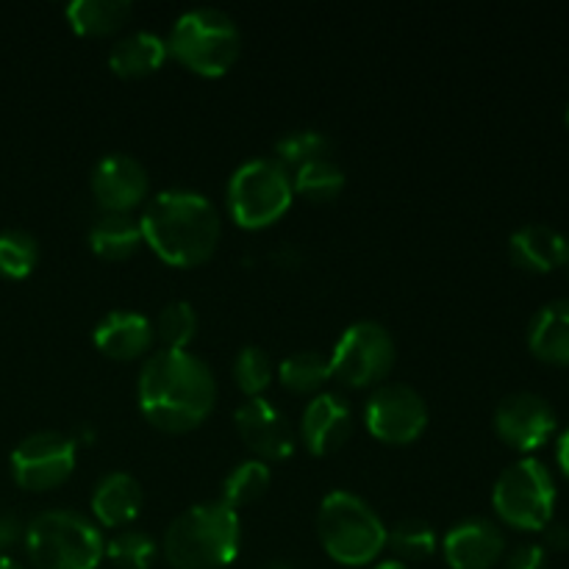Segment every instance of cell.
I'll return each instance as SVG.
<instances>
[{
	"mask_svg": "<svg viewBox=\"0 0 569 569\" xmlns=\"http://www.w3.org/2000/svg\"><path fill=\"white\" fill-rule=\"evenodd\" d=\"M142 415L156 428L183 433L211 415L217 400V378L209 361L192 350L159 348L142 365L137 383Z\"/></svg>",
	"mask_w": 569,
	"mask_h": 569,
	"instance_id": "obj_1",
	"label": "cell"
},
{
	"mask_svg": "<svg viewBox=\"0 0 569 569\" xmlns=\"http://www.w3.org/2000/svg\"><path fill=\"white\" fill-rule=\"evenodd\" d=\"M139 222L144 242L172 267H194L206 261L217 250L222 233L217 206L203 192L183 187L156 192Z\"/></svg>",
	"mask_w": 569,
	"mask_h": 569,
	"instance_id": "obj_2",
	"label": "cell"
},
{
	"mask_svg": "<svg viewBox=\"0 0 569 569\" xmlns=\"http://www.w3.org/2000/svg\"><path fill=\"white\" fill-rule=\"evenodd\" d=\"M242 545L239 515L222 500H203L183 509L167 526L161 553L172 569H226Z\"/></svg>",
	"mask_w": 569,
	"mask_h": 569,
	"instance_id": "obj_3",
	"label": "cell"
},
{
	"mask_svg": "<svg viewBox=\"0 0 569 569\" xmlns=\"http://www.w3.org/2000/svg\"><path fill=\"white\" fill-rule=\"evenodd\" d=\"M317 533L333 561L345 567H365L387 548L389 528L361 495L337 489L322 498Z\"/></svg>",
	"mask_w": 569,
	"mask_h": 569,
	"instance_id": "obj_4",
	"label": "cell"
},
{
	"mask_svg": "<svg viewBox=\"0 0 569 569\" xmlns=\"http://www.w3.org/2000/svg\"><path fill=\"white\" fill-rule=\"evenodd\" d=\"M26 550L37 569H98L106 539L92 517L76 509H48L28 522Z\"/></svg>",
	"mask_w": 569,
	"mask_h": 569,
	"instance_id": "obj_5",
	"label": "cell"
},
{
	"mask_svg": "<svg viewBox=\"0 0 569 569\" xmlns=\"http://www.w3.org/2000/svg\"><path fill=\"white\" fill-rule=\"evenodd\" d=\"M167 50L198 76L217 78L239 59L242 31L220 6H192L172 22Z\"/></svg>",
	"mask_w": 569,
	"mask_h": 569,
	"instance_id": "obj_6",
	"label": "cell"
},
{
	"mask_svg": "<svg viewBox=\"0 0 569 569\" xmlns=\"http://www.w3.org/2000/svg\"><path fill=\"white\" fill-rule=\"evenodd\" d=\"M292 172L276 156H253L231 172L226 200L233 222L242 228H267L292 206Z\"/></svg>",
	"mask_w": 569,
	"mask_h": 569,
	"instance_id": "obj_7",
	"label": "cell"
},
{
	"mask_svg": "<svg viewBox=\"0 0 569 569\" xmlns=\"http://www.w3.org/2000/svg\"><path fill=\"white\" fill-rule=\"evenodd\" d=\"M492 506L506 526L517 531H542L553 522L556 478L539 459L515 461L498 476Z\"/></svg>",
	"mask_w": 569,
	"mask_h": 569,
	"instance_id": "obj_8",
	"label": "cell"
},
{
	"mask_svg": "<svg viewBox=\"0 0 569 569\" xmlns=\"http://www.w3.org/2000/svg\"><path fill=\"white\" fill-rule=\"evenodd\" d=\"M395 356L398 348L387 326L378 320H356L345 328L328 356L331 378H339L345 387H372L389 376Z\"/></svg>",
	"mask_w": 569,
	"mask_h": 569,
	"instance_id": "obj_9",
	"label": "cell"
},
{
	"mask_svg": "<svg viewBox=\"0 0 569 569\" xmlns=\"http://www.w3.org/2000/svg\"><path fill=\"white\" fill-rule=\"evenodd\" d=\"M365 426L376 439L389 445H409L428 426V403L411 383H378L365 403Z\"/></svg>",
	"mask_w": 569,
	"mask_h": 569,
	"instance_id": "obj_10",
	"label": "cell"
},
{
	"mask_svg": "<svg viewBox=\"0 0 569 569\" xmlns=\"http://www.w3.org/2000/svg\"><path fill=\"white\" fill-rule=\"evenodd\" d=\"M78 442L70 433L61 431H37L28 433L14 450H11V476L22 489L31 492H44L67 478L76 470Z\"/></svg>",
	"mask_w": 569,
	"mask_h": 569,
	"instance_id": "obj_11",
	"label": "cell"
},
{
	"mask_svg": "<svg viewBox=\"0 0 569 569\" xmlns=\"http://www.w3.org/2000/svg\"><path fill=\"white\" fill-rule=\"evenodd\" d=\"M559 428L556 409L537 392H515L506 395L495 409V431L509 448L531 453L542 445L550 442V437Z\"/></svg>",
	"mask_w": 569,
	"mask_h": 569,
	"instance_id": "obj_12",
	"label": "cell"
},
{
	"mask_svg": "<svg viewBox=\"0 0 569 569\" xmlns=\"http://www.w3.org/2000/svg\"><path fill=\"white\" fill-rule=\"evenodd\" d=\"M233 422L250 453L261 461H283L295 453V428L289 417L267 398H244L233 411Z\"/></svg>",
	"mask_w": 569,
	"mask_h": 569,
	"instance_id": "obj_13",
	"label": "cell"
},
{
	"mask_svg": "<svg viewBox=\"0 0 569 569\" xmlns=\"http://www.w3.org/2000/svg\"><path fill=\"white\" fill-rule=\"evenodd\" d=\"M89 187H92L94 200L103 211H126V214H131L137 206L148 200V167L131 153H106L92 167Z\"/></svg>",
	"mask_w": 569,
	"mask_h": 569,
	"instance_id": "obj_14",
	"label": "cell"
},
{
	"mask_svg": "<svg viewBox=\"0 0 569 569\" xmlns=\"http://www.w3.org/2000/svg\"><path fill=\"white\" fill-rule=\"evenodd\" d=\"M442 553L453 569H492L506 556V537L489 517H467L442 539Z\"/></svg>",
	"mask_w": 569,
	"mask_h": 569,
	"instance_id": "obj_15",
	"label": "cell"
},
{
	"mask_svg": "<svg viewBox=\"0 0 569 569\" xmlns=\"http://www.w3.org/2000/svg\"><path fill=\"white\" fill-rule=\"evenodd\" d=\"M353 433V409L339 392H317L300 415V439L315 456L337 453Z\"/></svg>",
	"mask_w": 569,
	"mask_h": 569,
	"instance_id": "obj_16",
	"label": "cell"
},
{
	"mask_svg": "<svg viewBox=\"0 0 569 569\" xmlns=\"http://www.w3.org/2000/svg\"><path fill=\"white\" fill-rule=\"evenodd\" d=\"M509 256L520 270L545 276L569 264V237L545 222H528L511 233Z\"/></svg>",
	"mask_w": 569,
	"mask_h": 569,
	"instance_id": "obj_17",
	"label": "cell"
},
{
	"mask_svg": "<svg viewBox=\"0 0 569 569\" xmlns=\"http://www.w3.org/2000/svg\"><path fill=\"white\" fill-rule=\"evenodd\" d=\"M94 345L100 353L111 359L131 361L137 356H144L153 345V322L133 309H114L94 326Z\"/></svg>",
	"mask_w": 569,
	"mask_h": 569,
	"instance_id": "obj_18",
	"label": "cell"
},
{
	"mask_svg": "<svg viewBox=\"0 0 569 569\" xmlns=\"http://www.w3.org/2000/svg\"><path fill=\"white\" fill-rule=\"evenodd\" d=\"M144 506V489L131 472H106L92 492V515L100 528H128Z\"/></svg>",
	"mask_w": 569,
	"mask_h": 569,
	"instance_id": "obj_19",
	"label": "cell"
},
{
	"mask_svg": "<svg viewBox=\"0 0 569 569\" xmlns=\"http://www.w3.org/2000/svg\"><path fill=\"white\" fill-rule=\"evenodd\" d=\"M528 348L545 365L569 367V300H553L531 317Z\"/></svg>",
	"mask_w": 569,
	"mask_h": 569,
	"instance_id": "obj_20",
	"label": "cell"
},
{
	"mask_svg": "<svg viewBox=\"0 0 569 569\" xmlns=\"http://www.w3.org/2000/svg\"><path fill=\"white\" fill-rule=\"evenodd\" d=\"M167 56H170V50H167V39L161 33L137 28V31H128L126 37L111 44L109 67L122 78H139L159 70Z\"/></svg>",
	"mask_w": 569,
	"mask_h": 569,
	"instance_id": "obj_21",
	"label": "cell"
},
{
	"mask_svg": "<svg viewBox=\"0 0 569 569\" xmlns=\"http://www.w3.org/2000/svg\"><path fill=\"white\" fill-rule=\"evenodd\" d=\"M142 242V222H139V217L126 214V211H100L92 226H89V248L100 259H128V256L137 253Z\"/></svg>",
	"mask_w": 569,
	"mask_h": 569,
	"instance_id": "obj_22",
	"label": "cell"
},
{
	"mask_svg": "<svg viewBox=\"0 0 569 569\" xmlns=\"http://www.w3.org/2000/svg\"><path fill=\"white\" fill-rule=\"evenodd\" d=\"M133 14L131 0H72L67 20L83 37H103L126 26Z\"/></svg>",
	"mask_w": 569,
	"mask_h": 569,
	"instance_id": "obj_23",
	"label": "cell"
},
{
	"mask_svg": "<svg viewBox=\"0 0 569 569\" xmlns=\"http://www.w3.org/2000/svg\"><path fill=\"white\" fill-rule=\"evenodd\" d=\"M292 187L295 194H300V198L326 203V200H333L345 189V170L333 159L322 156V159L295 167Z\"/></svg>",
	"mask_w": 569,
	"mask_h": 569,
	"instance_id": "obj_24",
	"label": "cell"
},
{
	"mask_svg": "<svg viewBox=\"0 0 569 569\" xmlns=\"http://www.w3.org/2000/svg\"><path fill=\"white\" fill-rule=\"evenodd\" d=\"M331 378V361L320 350H298L278 365V381L295 395H311Z\"/></svg>",
	"mask_w": 569,
	"mask_h": 569,
	"instance_id": "obj_25",
	"label": "cell"
},
{
	"mask_svg": "<svg viewBox=\"0 0 569 569\" xmlns=\"http://www.w3.org/2000/svg\"><path fill=\"white\" fill-rule=\"evenodd\" d=\"M270 481H272V470L267 461L244 459L239 461V465L228 472L226 481H222L220 500L237 511L239 506H248L253 503V500H259L261 495L270 489Z\"/></svg>",
	"mask_w": 569,
	"mask_h": 569,
	"instance_id": "obj_26",
	"label": "cell"
},
{
	"mask_svg": "<svg viewBox=\"0 0 569 569\" xmlns=\"http://www.w3.org/2000/svg\"><path fill=\"white\" fill-rule=\"evenodd\" d=\"M387 545L398 556V561L409 565V561L431 559L437 553L439 539L431 522H426L422 517H403V520L389 528Z\"/></svg>",
	"mask_w": 569,
	"mask_h": 569,
	"instance_id": "obj_27",
	"label": "cell"
},
{
	"mask_svg": "<svg viewBox=\"0 0 569 569\" xmlns=\"http://www.w3.org/2000/svg\"><path fill=\"white\" fill-rule=\"evenodd\" d=\"M153 333L161 342V348L189 350V342L198 333V311H194L189 300H170L156 315Z\"/></svg>",
	"mask_w": 569,
	"mask_h": 569,
	"instance_id": "obj_28",
	"label": "cell"
},
{
	"mask_svg": "<svg viewBox=\"0 0 569 569\" xmlns=\"http://www.w3.org/2000/svg\"><path fill=\"white\" fill-rule=\"evenodd\" d=\"M159 545L148 531L139 528H120L114 537L106 542V559L117 569H148L156 561Z\"/></svg>",
	"mask_w": 569,
	"mask_h": 569,
	"instance_id": "obj_29",
	"label": "cell"
},
{
	"mask_svg": "<svg viewBox=\"0 0 569 569\" xmlns=\"http://www.w3.org/2000/svg\"><path fill=\"white\" fill-rule=\"evenodd\" d=\"M39 261V242L33 233L22 231V228H6L0 231V276L3 278H20L31 276V270Z\"/></svg>",
	"mask_w": 569,
	"mask_h": 569,
	"instance_id": "obj_30",
	"label": "cell"
},
{
	"mask_svg": "<svg viewBox=\"0 0 569 569\" xmlns=\"http://www.w3.org/2000/svg\"><path fill=\"white\" fill-rule=\"evenodd\" d=\"M276 367H272L270 353L259 345H244L233 359V381L242 389L244 398H259L270 387Z\"/></svg>",
	"mask_w": 569,
	"mask_h": 569,
	"instance_id": "obj_31",
	"label": "cell"
},
{
	"mask_svg": "<svg viewBox=\"0 0 569 569\" xmlns=\"http://www.w3.org/2000/svg\"><path fill=\"white\" fill-rule=\"evenodd\" d=\"M328 150H331L328 133L317 131V128H295V131L278 137L276 159L287 167H300L306 161L322 159V156H328Z\"/></svg>",
	"mask_w": 569,
	"mask_h": 569,
	"instance_id": "obj_32",
	"label": "cell"
},
{
	"mask_svg": "<svg viewBox=\"0 0 569 569\" xmlns=\"http://www.w3.org/2000/svg\"><path fill=\"white\" fill-rule=\"evenodd\" d=\"M503 569H548V550L537 542H522L506 556Z\"/></svg>",
	"mask_w": 569,
	"mask_h": 569,
	"instance_id": "obj_33",
	"label": "cell"
},
{
	"mask_svg": "<svg viewBox=\"0 0 569 569\" xmlns=\"http://www.w3.org/2000/svg\"><path fill=\"white\" fill-rule=\"evenodd\" d=\"M542 548L545 550H567L569 548V528L559 526V522H550L548 528H542Z\"/></svg>",
	"mask_w": 569,
	"mask_h": 569,
	"instance_id": "obj_34",
	"label": "cell"
},
{
	"mask_svg": "<svg viewBox=\"0 0 569 569\" xmlns=\"http://www.w3.org/2000/svg\"><path fill=\"white\" fill-rule=\"evenodd\" d=\"M556 461H559L561 472H565L567 481H569V428L565 433H561L559 445H556Z\"/></svg>",
	"mask_w": 569,
	"mask_h": 569,
	"instance_id": "obj_35",
	"label": "cell"
},
{
	"mask_svg": "<svg viewBox=\"0 0 569 569\" xmlns=\"http://www.w3.org/2000/svg\"><path fill=\"white\" fill-rule=\"evenodd\" d=\"M376 569H411V567L406 565V561H398V559H387V561H381V565H378Z\"/></svg>",
	"mask_w": 569,
	"mask_h": 569,
	"instance_id": "obj_36",
	"label": "cell"
},
{
	"mask_svg": "<svg viewBox=\"0 0 569 569\" xmlns=\"http://www.w3.org/2000/svg\"><path fill=\"white\" fill-rule=\"evenodd\" d=\"M0 569H22L20 565H17L14 559H9V556L0 553Z\"/></svg>",
	"mask_w": 569,
	"mask_h": 569,
	"instance_id": "obj_37",
	"label": "cell"
},
{
	"mask_svg": "<svg viewBox=\"0 0 569 569\" xmlns=\"http://www.w3.org/2000/svg\"><path fill=\"white\" fill-rule=\"evenodd\" d=\"M264 569H292L289 565H281V561H276V565H267Z\"/></svg>",
	"mask_w": 569,
	"mask_h": 569,
	"instance_id": "obj_38",
	"label": "cell"
},
{
	"mask_svg": "<svg viewBox=\"0 0 569 569\" xmlns=\"http://www.w3.org/2000/svg\"><path fill=\"white\" fill-rule=\"evenodd\" d=\"M567 126H569V106H567Z\"/></svg>",
	"mask_w": 569,
	"mask_h": 569,
	"instance_id": "obj_39",
	"label": "cell"
},
{
	"mask_svg": "<svg viewBox=\"0 0 569 569\" xmlns=\"http://www.w3.org/2000/svg\"><path fill=\"white\" fill-rule=\"evenodd\" d=\"M567 267H569V264H567Z\"/></svg>",
	"mask_w": 569,
	"mask_h": 569,
	"instance_id": "obj_40",
	"label": "cell"
}]
</instances>
